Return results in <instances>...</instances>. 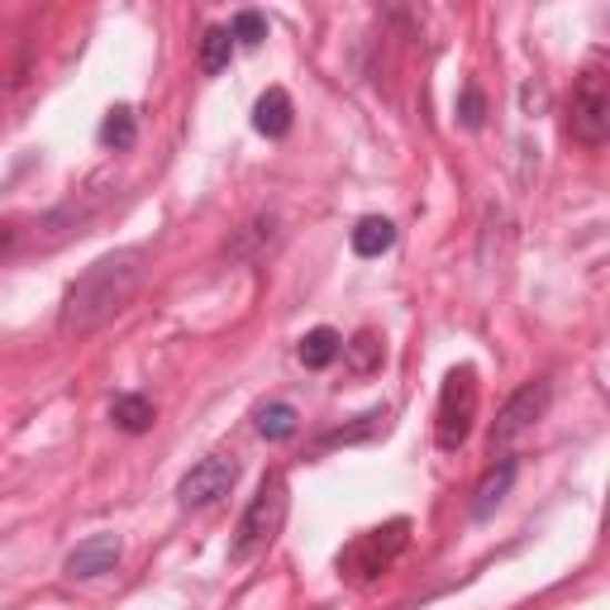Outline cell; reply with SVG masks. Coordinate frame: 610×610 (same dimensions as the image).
Instances as JSON below:
<instances>
[{
  "mask_svg": "<svg viewBox=\"0 0 610 610\" xmlns=\"http://www.w3.org/2000/svg\"><path fill=\"white\" fill-rule=\"evenodd\" d=\"M520 472V462L516 458H501L496 468L477 481V496H472V520H491V510L506 501V491H510V481H516Z\"/></svg>",
  "mask_w": 610,
  "mask_h": 610,
  "instance_id": "obj_10",
  "label": "cell"
},
{
  "mask_svg": "<svg viewBox=\"0 0 610 610\" xmlns=\"http://www.w3.org/2000/svg\"><path fill=\"white\" fill-rule=\"evenodd\" d=\"M282 520H286V477H282V472H267L263 487H258V496L248 501L244 520H238V529H234L230 563H248V558L258 553L263 543L282 529Z\"/></svg>",
  "mask_w": 610,
  "mask_h": 610,
  "instance_id": "obj_4",
  "label": "cell"
},
{
  "mask_svg": "<svg viewBox=\"0 0 610 610\" xmlns=\"http://www.w3.org/2000/svg\"><path fill=\"white\" fill-rule=\"evenodd\" d=\"M230 39L244 43V48H258V43L267 39V20H263L258 10H238L234 24H230Z\"/></svg>",
  "mask_w": 610,
  "mask_h": 610,
  "instance_id": "obj_19",
  "label": "cell"
},
{
  "mask_svg": "<svg viewBox=\"0 0 610 610\" xmlns=\"http://www.w3.org/2000/svg\"><path fill=\"white\" fill-rule=\"evenodd\" d=\"M143 277H149V253L143 248H115L105 258H95L82 277L68 286L58 311V329L62 334H91L105 319H115L124 305L139 296Z\"/></svg>",
  "mask_w": 610,
  "mask_h": 610,
  "instance_id": "obj_1",
  "label": "cell"
},
{
  "mask_svg": "<svg viewBox=\"0 0 610 610\" xmlns=\"http://www.w3.org/2000/svg\"><path fill=\"white\" fill-rule=\"evenodd\" d=\"M101 143L110 153H130L134 143H139V120H134V110L130 105H115L110 115L101 120Z\"/></svg>",
  "mask_w": 610,
  "mask_h": 610,
  "instance_id": "obj_14",
  "label": "cell"
},
{
  "mask_svg": "<svg viewBox=\"0 0 610 610\" xmlns=\"http://www.w3.org/2000/svg\"><path fill=\"white\" fill-rule=\"evenodd\" d=\"M377 429H387V410H367L363 425L334 429V435H325V444H358V439H367V435H377Z\"/></svg>",
  "mask_w": 610,
  "mask_h": 610,
  "instance_id": "obj_21",
  "label": "cell"
},
{
  "mask_svg": "<svg viewBox=\"0 0 610 610\" xmlns=\"http://www.w3.org/2000/svg\"><path fill=\"white\" fill-rule=\"evenodd\" d=\"M14 238H20V230H14V224H0V258L14 248Z\"/></svg>",
  "mask_w": 610,
  "mask_h": 610,
  "instance_id": "obj_22",
  "label": "cell"
},
{
  "mask_svg": "<svg viewBox=\"0 0 610 610\" xmlns=\"http://www.w3.org/2000/svg\"><path fill=\"white\" fill-rule=\"evenodd\" d=\"M339 353H344V339H339V329H329V325H319V329H311L301 339V363L315 367V373H319V367H329Z\"/></svg>",
  "mask_w": 610,
  "mask_h": 610,
  "instance_id": "obj_15",
  "label": "cell"
},
{
  "mask_svg": "<svg viewBox=\"0 0 610 610\" xmlns=\"http://www.w3.org/2000/svg\"><path fill=\"white\" fill-rule=\"evenodd\" d=\"M91 215H95V201H82V205L68 201L62 211H53V215H43V220H39V244H43V248H53V244H62L68 234H82V224H87Z\"/></svg>",
  "mask_w": 610,
  "mask_h": 610,
  "instance_id": "obj_11",
  "label": "cell"
},
{
  "mask_svg": "<svg viewBox=\"0 0 610 610\" xmlns=\"http://www.w3.org/2000/svg\"><path fill=\"white\" fill-rule=\"evenodd\" d=\"M153 400L149 396H115L110 400V420H115L124 435H149L153 429Z\"/></svg>",
  "mask_w": 610,
  "mask_h": 610,
  "instance_id": "obj_13",
  "label": "cell"
},
{
  "mask_svg": "<svg viewBox=\"0 0 610 610\" xmlns=\"http://www.w3.org/2000/svg\"><path fill=\"white\" fill-rule=\"evenodd\" d=\"M230 58H234V39H230V29L211 24V29L201 34V72H205V77H220L224 68H230Z\"/></svg>",
  "mask_w": 610,
  "mask_h": 610,
  "instance_id": "obj_16",
  "label": "cell"
},
{
  "mask_svg": "<svg viewBox=\"0 0 610 610\" xmlns=\"http://www.w3.org/2000/svg\"><path fill=\"white\" fill-rule=\"evenodd\" d=\"M344 353H348V367H353V373H373V367L382 363V339H377L373 329H363L353 344H344Z\"/></svg>",
  "mask_w": 610,
  "mask_h": 610,
  "instance_id": "obj_18",
  "label": "cell"
},
{
  "mask_svg": "<svg viewBox=\"0 0 610 610\" xmlns=\"http://www.w3.org/2000/svg\"><path fill=\"white\" fill-rule=\"evenodd\" d=\"M301 429V415L296 406H286V400H272V406L258 410V435L272 439V444H282V439H292Z\"/></svg>",
  "mask_w": 610,
  "mask_h": 610,
  "instance_id": "obj_17",
  "label": "cell"
},
{
  "mask_svg": "<svg viewBox=\"0 0 610 610\" xmlns=\"http://www.w3.org/2000/svg\"><path fill=\"white\" fill-rule=\"evenodd\" d=\"M348 244L358 258H382L392 244H396V224L387 215H363L358 224H353V234H348Z\"/></svg>",
  "mask_w": 610,
  "mask_h": 610,
  "instance_id": "obj_12",
  "label": "cell"
},
{
  "mask_svg": "<svg viewBox=\"0 0 610 610\" xmlns=\"http://www.w3.org/2000/svg\"><path fill=\"white\" fill-rule=\"evenodd\" d=\"M549 400H553V387H549L543 377L525 382V387L501 406V415H496V425H491V448L520 439L525 429H535V425L543 420V410H549Z\"/></svg>",
  "mask_w": 610,
  "mask_h": 610,
  "instance_id": "obj_7",
  "label": "cell"
},
{
  "mask_svg": "<svg viewBox=\"0 0 610 610\" xmlns=\"http://www.w3.org/2000/svg\"><path fill=\"white\" fill-rule=\"evenodd\" d=\"M568 130L577 143H587V149H597L610 134V82L601 68H587L577 77L572 87V105H568Z\"/></svg>",
  "mask_w": 610,
  "mask_h": 610,
  "instance_id": "obj_5",
  "label": "cell"
},
{
  "mask_svg": "<svg viewBox=\"0 0 610 610\" xmlns=\"http://www.w3.org/2000/svg\"><path fill=\"white\" fill-rule=\"evenodd\" d=\"M458 124L462 130H481V124H487V95L477 91V82H468L458 95Z\"/></svg>",
  "mask_w": 610,
  "mask_h": 610,
  "instance_id": "obj_20",
  "label": "cell"
},
{
  "mask_svg": "<svg viewBox=\"0 0 610 610\" xmlns=\"http://www.w3.org/2000/svg\"><path fill=\"white\" fill-rule=\"evenodd\" d=\"M292 120H296V110H292V95L282 87H267L258 95V105H253V130L263 139H286L292 134Z\"/></svg>",
  "mask_w": 610,
  "mask_h": 610,
  "instance_id": "obj_9",
  "label": "cell"
},
{
  "mask_svg": "<svg viewBox=\"0 0 610 610\" xmlns=\"http://www.w3.org/2000/svg\"><path fill=\"white\" fill-rule=\"evenodd\" d=\"M120 553H124L120 535H91V539H82V543H77V549L68 553V577H72V582H91V577L115 572Z\"/></svg>",
  "mask_w": 610,
  "mask_h": 610,
  "instance_id": "obj_8",
  "label": "cell"
},
{
  "mask_svg": "<svg viewBox=\"0 0 610 610\" xmlns=\"http://www.w3.org/2000/svg\"><path fill=\"white\" fill-rule=\"evenodd\" d=\"M477 400H481L477 367H468V363L448 367V377L439 387V415H435V444L444 454H454V448L468 444L472 420H477Z\"/></svg>",
  "mask_w": 610,
  "mask_h": 610,
  "instance_id": "obj_3",
  "label": "cell"
},
{
  "mask_svg": "<svg viewBox=\"0 0 610 610\" xmlns=\"http://www.w3.org/2000/svg\"><path fill=\"white\" fill-rule=\"evenodd\" d=\"M406 543H410V520L396 516V520L377 525V529H363V535L339 553V563H334V568H339L344 582L367 587V582H377L382 572L396 568V558L406 553Z\"/></svg>",
  "mask_w": 610,
  "mask_h": 610,
  "instance_id": "obj_2",
  "label": "cell"
},
{
  "mask_svg": "<svg viewBox=\"0 0 610 610\" xmlns=\"http://www.w3.org/2000/svg\"><path fill=\"white\" fill-rule=\"evenodd\" d=\"M234 481H238V458L234 454H211V458H201L196 468L182 477V487H176V506H182V510H205V506L224 501V496L234 491Z\"/></svg>",
  "mask_w": 610,
  "mask_h": 610,
  "instance_id": "obj_6",
  "label": "cell"
}]
</instances>
